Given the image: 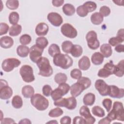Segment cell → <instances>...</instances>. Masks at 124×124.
<instances>
[{
    "label": "cell",
    "instance_id": "cell-1",
    "mask_svg": "<svg viewBox=\"0 0 124 124\" xmlns=\"http://www.w3.org/2000/svg\"><path fill=\"white\" fill-rule=\"evenodd\" d=\"M107 117L111 121L117 120L123 122L124 121V110L123 103L119 101L114 102L112 109L108 112Z\"/></svg>",
    "mask_w": 124,
    "mask_h": 124
},
{
    "label": "cell",
    "instance_id": "cell-2",
    "mask_svg": "<svg viewBox=\"0 0 124 124\" xmlns=\"http://www.w3.org/2000/svg\"><path fill=\"white\" fill-rule=\"evenodd\" d=\"M53 63L63 69L70 67L73 63V59L68 54L59 53L53 57Z\"/></svg>",
    "mask_w": 124,
    "mask_h": 124
},
{
    "label": "cell",
    "instance_id": "cell-3",
    "mask_svg": "<svg viewBox=\"0 0 124 124\" xmlns=\"http://www.w3.org/2000/svg\"><path fill=\"white\" fill-rule=\"evenodd\" d=\"M39 69L38 75L43 77H48L53 74V69L50 64L49 60L45 57H41L36 62Z\"/></svg>",
    "mask_w": 124,
    "mask_h": 124
},
{
    "label": "cell",
    "instance_id": "cell-4",
    "mask_svg": "<svg viewBox=\"0 0 124 124\" xmlns=\"http://www.w3.org/2000/svg\"><path fill=\"white\" fill-rule=\"evenodd\" d=\"M31 103L39 111L46 110L49 106L48 100L39 93L35 94L31 98Z\"/></svg>",
    "mask_w": 124,
    "mask_h": 124
},
{
    "label": "cell",
    "instance_id": "cell-5",
    "mask_svg": "<svg viewBox=\"0 0 124 124\" xmlns=\"http://www.w3.org/2000/svg\"><path fill=\"white\" fill-rule=\"evenodd\" d=\"M19 73L22 78L25 82H31L35 79L33 69L29 65H24L20 68Z\"/></svg>",
    "mask_w": 124,
    "mask_h": 124
},
{
    "label": "cell",
    "instance_id": "cell-6",
    "mask_svg": "<svg viewBox=\"0 0 124 124\" xmlns=\"http://www.w3.org/2000/svg\"><path fill=\"white\" fill-rule=\"evenodd\" d=\"M21 64V62L14 58H9L5 59L2 62L1 67L6 72L12 71L15 68L17 67Z\"/></svg>",
    "mask_w": 124,
    "mask_h": 124
},
{
    "label": "cell",
    "instance_id": "cell-7",
    "mask_svg": "<svg viewBox=\"0 0 124 124\" xmlns=\"http://www.w3.org/2000/svg\"><path fill=\"white\" fill-rule=\"evenodd\" d=\"M86 39L88 47L93 50L98 48L100 46V43L97 39V33L94 31H89L86 34Z\"/></svg>",
    "mask_w": 124,
    "mask_h": 124
},
{
    "label": "cell",
    "instance_id": "cell-8",
    "mask_svg": "<svg viewBox=\"0 0 124 124\" xmlns=\"http://www.w3.org/2000/svg\"><path fill=\"white\" fill-rule=\"evenodd\" d=\"M0 98L1 99L7 100L11 98L13 95V90L8 86L7 82L4 79L0 80Z\"/></svg>",
    "mask_w": 124,
    "mask_h": 124
},
{
    "label": "cell",
    "instance_id": "cell-9",
    "mask_svg": "<svg viewBox=\"0 0 124 124\" xmlns=\"http://www.w3.org/2000/svg\"><path fill=\"white\" fill-rule=\"evenodd\" d=\"M115 65L112 61L106 63L103 66V68L100 69L97 74L98 77L100 78H106L111 75L113 74Z\"/></svg>",
    "mask_w": 124,
    "mask_h": 124
},
{
    "label": "cell",
    "instance_id": "cell-10",
    "mask_svg": "<svg viewBox=\"0 0 124 124\" xmlns=\"http://www.w3.org/2000/svg\"><path fill=\"white\" fill-rule=\"evenodd\" d=\"M61 31L64 36L71 39L76 37L78 35L77 30L69 23L63 24L61 28Z\"/></svg>",
    "mask_w": 124,
    "mask_h": 124
},
{
    "label": "cell",
    "instance_id": "cell-11",
    "mask_svg": "<svg viewBox=\"0 0 124 124\" xmlns=\"http://www.w3.org/2000/svg\"><path fill=\"white\" fill-rule=\"evenodd\" d=\"M95 88L102 96L108 95L109 91V85H108L103 79H99L95 81Z\"/></svg>",
    "mask_w": 124,
    "mask_h": 124
},
{
    "label": "cell",
    "instance_id": "cell-12",
    "mask_svg": "<svg viewBox=\"0 0 124 124\" xmlns=\"http://www.w3.org/2000/svg\"><path fill=\"white\" fill-rule=\"evenodd\" d=\"M44 49L38 46L36 44L33 45L30 49V58L31 60L36 63L38 60L42 57Z\"/></svg>",
    "mask_w": 124,
    "mask_h": 124
},
{
    "label": "cell",
    "instance_id": "cell-13",
    "mask_svg": "<svg viewBox=\"0 0 124 124\" xmlns=\"http://www.w3.org/2000/svg\"><path fill=\"white\" fill-rule=\"evenodd\" d=\"M79 114L85 119L86 123L87 124H93L95 122V119L91 115L90 109L85 105L80 108Z\"/></svg>",
    "mask_w": 124,
    "mask_h": 124
},
{
    "label": "cell",
    "instance_id": "cell-14",
    "mask_svg": "<svg viewBox=\"0 0 124 124\" xmlns=\"http://www.w3.org/2000/svg\"><path fill=\"white\" fill-rule=\"evenodd\" d=\"M87 88L81 81L78 80L76 83L72 84L70 87V93L75 97L79 95L81 93Z\"/></svg>",
    "mask_w": 124,
    "mask_h": 124
},
{
    "label": "cell",
    "instance_id": "cell-15",
    "mask_svg": "<svg viewBox=\"0 0 124 124\" xmlns=\"http://www.w3.org/2000/svg\"><path fill=\"white\" fill-rule=\"evenodd\" d=\"M48 21L54 26L59 27L63 22V19L62 16L56 12H51L47 16Z\"/></svg>",
    "mask_w": 124,
    "mask_h": 124
},
{
    "label": "cell",
    "instance_id": "cell-16",
    "mask_svg": "<svg viewBox=\"0 0 124 124\" xmlns=\"http://www.w3.org/2000/svg\"><path fill=\"white\" fill-rule=\"evenodd\" d=\"M108 95L112 98H122L124 96V89L119 88L115 85H109Z\"/></svg>",
    "mask_w": 124,
    "mask_h": 124
},
{
    "label": "cell",
    "instance_id": "cell-17",
    "mask_svg": "<svg viewBox=\"0 0 124 124\" xmlns=\"http://www.w3.org/2000/svg\"><path fill=\"white\" fill-rule=\"evenodd\" d=\"M48 26L44 22H41L38 24L35 28V33L38 36H45L48 31Z\"/></svg>",
    "mask_w": 124,
    "mask_h": 124
},
{
    "label": "cell",
    "instance_id": "cell-18",
    "mask_svg": "<svg viewBox=\"0 0 124 124\" xmlns=\"http://www.w3.org/2000/svg\"><path fill=\"white\" fill-rule=\"evenodd\" d=\"M14 44L13 39L10 36H4L0 38V45L2 48H9L11 47Z\"/></svg>",
    "mask_w": 124,
    "mask_h": 124
},
{
    "label": "cell",
    "instance_id": "cell-19",
    "mask_svg": "<svg viewBox=\"0 0 124 124\" xmlns=\"http://www.w3.org/2000/svg\"><path fill=\"white\" fill-rule=\"evenodd\" d=\"M78 65L80 70L85 71L87 70L91 66V62L89 58L86 56H83L79 61Z\"/></svg>",
    "mask_w": 124,
    "mask_h": 124
},
{
    "label": "cell",
    "instance_id": "cell-20",
    "mask_svg": "<svg viewBox=\"0 0 124 124\" xmlns=\"http://www.w3.org/2000/svg\"><path fill=\"white\" fill-rule=\"evenodd\" d=\"M124 60L120 61L117 65H115L113 74L118 77H122L124 75Z\"/></svg>",
    "mask_w": 124,
    "mask_h": 124
},
{
    "label": "cell",
    "instance_id": "cell-21",
    "mask_svg": "<svg viewBox=\"0 0 124 124\" xmlns=\"http://www.w3.org/2000/svg\"><path fill=\"white\" fill-rule=\"evenodd\" d=\"M100 50L104 57L105 58L109 57L112 53L111 46L108 44H104L100 46Z\"/></svg>",
    "mask_w": 124,
    "mask_h": 124
},
{
    "label": "cell",
    "instance_id": "cell-22",
    "mask_svg": "<svg viewBox=\"0 0 124 124\" xmlns=\"http://www.w3.org/2000/svg\"><path fill=\"white\" fill-rule=\"evenodd\" d=\"M34 93L33 88L31 85H25L22 88V94L25 98H31Z\"/></svg>",
    "mask_w": 124,
    "mask_h": 124
},
{
    "label": "cell",
    "instance_id": "cell-23",
    "mask_svg": "<svg viewBox=\"0 0 124 124\" xmlns=\"http://www.w3.org/2000/svg\"><path fill=\"white\" fill-rule=\"evenodd\" d=\"M95 100V96L94 94L92 93H86L83 98V102L85 106H92Z\"/></svg>",
    "mask_w": 124,
    "mask_h": 124
},
{
    "label": "cell",
    "instance_id": "cell-24",
    "mask_svg": "<svg viewBox=\"0 0 124 124\" xmlns=\"http://www.w3.org/2000/svg\"><path fill=\"white\" fill-rule=\"evenodd\" d=\"M91 61L94 65H100L103 62L104 56L99 52H94L91 57Z\"/></svg>",
    "mask_w": 124,
    "mask_h": 124
},
{
    "label": "cell",
    "instance_id": "cell-25",
    "mask_svg": "<svg viewBox=\"0 0 124 124\" xmlns=\"http://www.w3.org/2000/svg\"><path fill=\"white\" fill-rule=\"evenodd\" d=\"M104 17L99 12H95L93 13L91 16V21L92 23L96 25L101 24L103 21Z\"/></svg>",
    "mask_w": 124,
    "mask_h": 124
},
{
    "label": "cell",
    "instance_id": "cell-26",
    "mask_svg": "<svg viewBox=\"0 0 124 124\" xmlns=\"http://www.w3.org/2000/svg\"><path fill=\"white\" fill-rule=\"evenodd\" d=\"M30 52V48L29 47L24 45H19L16 48L17 54L21 57H26Z\"/></svg>",
    "mask_w": 124,
    "mask_h": 124
},
{
    "label": "cell",
    "instance_id": "cell-27",
    "mask_svg": "<svg viewBox=\"0 0 124 124\" xmlns=\"http://www.w3.org/2000/svg\"><path fill=\"white\" fill-rule=\"evenodd\" d=\"M82 47L78 45H73L70 51V53L72 56L75 58L80 57L82 54Z\"/></svg>",
    "mask_w": 124,
    "mask_h": 124
},
{
    "label": "cell",
    "instance_id": "cell-28",
    "mask_svg": "<svg viewBox=\"0 0 124 124\" xmlns=\"http://www.w3.org/2000/svg\"><path fill=\"white\" fill-rule=\"evenodd\" d=\"M62 11L66 16H72L75 13V8L72 4L66 3L63 6Z\"/></svg>",
    "mask_w": 124,
    "mask_h": 124
},
{
    "label": "cell",
    "instance_id": "cell-29",
    "mask_svg": "<svg viewBox=\"0 0 124 124\" xmlns=\"http://www.w3.org/2000/svg\"><path fill=\"white\" fill-rule=\"evenodd\" d=\"M22 27L20 25L16 24L11 26L9 29V34L11 36L18 35L21 32Z\"/></svg>",
    "mask_w": 124,
    "mask_h": 124
},
{
    "label": "cell",
    "instance_id": "cell-30",
    "mask_svg": "<svg viewBox=\"0 0 124 124\" xmlns=\"http://www.w3.org/2000/svg\"><path fill=\"white\" fill-rule=\"evenodd\" d=\"M12 105L15 108H20L23 105L22 98L18 95H15L12 100Z\"/></svg>",
    "mask_w": 124,
    "mask_h": 124
},
{
    "label": "cell",
    "instance_id": "cell-31",
    "mask_svg": "<svg viewBox=\"0 0 124 124\" xmlns=\"http://www.w3.org/2000/svg\"><path fill=\"white\" fill-rule=\"evenodd\" d=\"M124 41V37H121L118 35H117L116 37H113L110 38L108 40V44L110 46H115L121 43H123Z\"/></svg>",
    "mask_w": 124,
    "mask_h": 124
},
{
    "label": "cell",
    "instance_id": "cell-32",
    "mask_svg": "<svg viewBox=\"0 0 124 124\" xmlns=\"http://www.w3.org/2000/svg\"><path fill=\"white\" fill-rule=\"evenodd\" d=\"M48 52L51 57H53L55 55L60 53L61 50L59 46L57 44H52L49 46Z\"/></svg>",
    "mask_w": 124,
    "mask_h": 124
},
{
    "label": "cell",
    "instance_id": "cell-33",
    "mask_svg": "<svg viewBox=\"0 0 124 124\" xmlns=\"http://www.w3.org/2000/svg\"><path fill=\"white\" fill-rule=\"evenodd\" d=\"M36 45L39 47L44 49L45 48L48 44L47 39L45 37H38L36 39Z\"/></svg>",
    "mask_w": 124,
    "mask_h": 124
},
{
    "label": "cell",
    "instance_id": "cell-34",
    "mask_svg": "<svg viewBox=\"0 0 124 124\" xmlns=\"http://www.w3.org/2000/svg\"><path fill=\"white\" fill-rule=\"evenodd\" d=\"M92 112L94 116L98 117H103L105 115L104 110L98 106H94L92 109Z\"/></svg>",
    "mask_w": 124,
    "mask_h": 124
},
{
    "label": "cell",
    "instance_id": "cell-35",
    "mask_svg": "<svg viewBox=\"0 0 124 124\" xmlns=\"http://www.w3.org/2000/svg\"><path fill=\"white\" fill-rule=\"evenodd\" d=\"M67 76L64 73H59L56 74L54 77V80L58 84L65 83L67 81Z\"/></svg>",
    "mask_w": 124,
    "mask_h": 124
},
{
    "label": "cell",
    "instance_id": "cell-36",
    "mask_svg": "<svg viewBox=\"0 0 124 124\" xmlns=\"http://www.w3.org/2000/svg\"><path fill=\"white\" fill-rule=\"evenodd\" d=\"M63 95H64L63 92L58 87L56 88L54 90L52 91L51 93V97L54 101H56L61 99V98H62V96Z\"/></svg>",
    "mask_w": 124,
    "mask_h": 124
},
{
    "label": "cell",
    "instance_id": "cell-37",
    "mask_svg": "<svg viewBox=\"0 0 124 124\" xmlns=\"http://www.w3.org/2000/svg\"><path fill=\"white\" fill-rule=\"evenodd\" d=\"M19 19V14L16 12H11L9 16V21L10 24L15 25L17 24Z\"/></svg>",
    "mask_w": 124,
    "mask_h": 124
},
{
    "label": "cell",
    "instance_id": "cell-38",
    "mask_svg": "<svg viewBox=\"0 0 124 124\" xmlns=\"http://www.w3.org/2000/svg\"><path fill=\"white\" fill-rule=\"evenodd\" d=\"M73 46V43L70 41H65L63 42L62 44V50L66 53H70L71 49L72 46Z\"/></svg>",
    "mask_w": 124,
    "mask_h": 124
},
{
    "label": "cell",
    "instance_id": "cell-39",
    "mask_svg": "<svg viewBox=\"0 0 124 124\" xmlns=\"http://www.w3.org/2000/svg\"><path fill=\"white\" fill-rule=\"evenodd\" d=\"M63 113V111L60 108H56L50 110L48 113V115L50 117H58Z\"/></svg>",
    "mask_w": 124,
    "mask_h": 124
},
{
    "label": "cell",
    "instance_id": "cell-40",
    "mask_svg": "<svg viewBox=\"0 0 124 124\" xmlns=\"http://www.w3.org/2000/svg\"><path fill=\"white\" fill-rule=\"evenodd\" d=\"M6 6L10 10H16L19 6V1L17 0H8L6 1Z\"/></svg>",
    "mask_w": 124,
    "mask_h": 124
},
{
    "label": "cell",
    "instance_id": "cell-41",
    "mask_svg": "<svg viewBox=\"0 0 124 124\" xmlns=\"http://www.w3.org/2000/svg\"><path fill=\"white\" fill-rule=\"evenodd\" d=\"M83 5L85 7L89 13L94 11L97 8L96 4L92 1H86Z\"/></svg>",
    "mask_w": 124,
    "mask_h": 124
},
{
    "label": "cell",
    "instance_id": "cell-42",
    "mask_svg": "<svg viewBox=\"0 0 124 124\" xmlns=\"http://www.w3.org/2000/svg\"><path fill=\"white\" fill-rule=\"evenodd\" d=\"M68 104V100L67 98H61V99L54 101V105L57 107H65L66 108Z\"/></svg>",
    "mask_w": 124,
    "mask_h": 124
},
{
    "label": "cell",
    "instance_id": "cell-43",
    "mask_svg": "<svg viewBox=\"0 0 124 124\" xmlns=\"http://www.w3.org/2000/svg\"><path fill=\"white\" fill-rule=\"evenodd\" d=\"M31 41V36L28 34L22 35L19 38V42L22 45H27L29 44Z\"/></svg>",
    "mask_w": 124,
    "mask_h": 124
},
{
    "label": "cell",
    "instance_id": "cell-44",
    "mask_svg": "<svg viewBox=\"0 0 124 124\" xmlns=\"http://www.w3.org/2000/svg\"><path fill=\"white\" fill-rule=\"evenodd\" d=\"M88 13L87 9L83 5H80L77 8V13L78 16L80 17H85L87 16Z\"/></svg>",
    "mask_w": 124,
    "mask_h": 124
},
{
    "label": "cell",
    "instance_id": "cell-45",
    "mask_svg": "<svg viewBox=\"0 0 124 124\" xmlns=\"http://www.w3.org/2000/svg\"><path fill=\"white\" fill-rule=\"evenodd\" d=\"M68 105L66 108L68 109L72 110L75 109L77 105V102L76 98L74 96L70 97L68 98Z\"/></svg>",
    "mask_w": 124,
    "mask_h": 124
},
{
    "label": "cell",
    "instance_id": "cell-46",
    "mask_svg": "<svg viewBox=\"0 0 124 124\" xmlns=\"http://www.w3.org/2000/svg\"><path fill=\"white\" fill-rule=\"evenodd\" d=\"M70 76L72 78L78 80L82 77V72L79 69L75 68L71 70L70 72Z\"/></svg>",
    "mask_w": 124,
    "mask_h": 124
},
{
    "label": "cell",
    "instance_id": "cell-47",
    "mask_svg": "<svg viewBox=\"0 0 124 124\" xmlns=\"http://www.w3.org/2000/svg\"><path fill=\"white\" fill-rule=\"evenodd\" d=\"M102 105L107 111L108 112L112 107V100L109 98H105L102 101Z\"/></svg>",
    "mask_w": 124,
    "mask_h": 124
},
{
    "label": "cell",
    "instance_id": "cell-48",
    "mask_svg": "<svg viewBox=\"0 0 124 124\" xmlns=\"http://www.w3.org/2000/svg\"><path fill=\"white\" fill-rule=\"evenodd\" d=\"M52 92V89L51 86L49 85H45L42 88V92L43 94L46 97H48L51 95Z\"/></svg>",
    "mask_w": 124,
    "mask_h": 124
},
{
    "label": "cell",
    "instance_id": "cell-49",
    "mask_svg": "<svg viewBox=\"0 0 124 124\" xmlns=\"http://www.w3.org/2000/svg\"><path fill=\"white\" fill-rule=\"evenodd\" d=\"M99 13H100L103 17H106L110 14V9L107 6H103L99 9Z\"/></svg>",
    "mask_w": 124,
    "mask_h": 124
},
{
    "label": "cell",
    "instance_id": "cell-50",
    "mask_svg": "<svg viewBox=\"0 0 124 124\" xmlns=\"http://www.w3.org/2000/svg\"><path fill=\"white\" fill-rule=\"evenodd\" d=\"M9 26L5 23L1 22L0 24V35H2L7 33Z\"/></svg>",
    "mask_w": 124,
    "mask_h": 124
},
{
    "label": "cell",
    "instance_id": "cell-51",
    "mask_svg": "<svg viewBox=\"0 0 124 124\" xmlns=\"http://www.w3.org/2000/svg\"><path fill=\"white\" fill-rule=\"evenodd\" d=\"M58 87L62 91L64 95L68 93L70 89V86L66 83H62L59 84V85Z\"/></svg>",
    "mask_w": 124,
    "mask_h": 124
},
{
    "label": "cell",
    "instance_id": "cell-52",
    "mask_svg": "<svg viewBox=\"0 0 124 124\" xmlns=\"http://www.w3.org/2000/svg\"><path fill=\"white\" fill-rule=\"evenodd\" d=\"M73 124H86L85 119L81 116H76L73 119Z\"/></svg>",
    "mask_w": 124,
    "mask_h": 124
},
{
    "label": "cell",
    "instance_id": "cell-53",
    "mask_svg": "<svg viewBox=\"0 0 124 124\" xmlns=\"http://www.w3.org/2000/svg\"><path fill=\"white\" fill-rule=\"evenodd\" d=\"M61 124H70L71 123V118L68 116H65L62 117L60 120Z\"/></svg>",
    "mask_w": 124,
    "mask_h": 124
},
{
    "label": "cell",
    "instance_id": "cell-54",
    "mask_svg": "<svg viewBox=\"0 0 124 124\" xmlns=\"http://www.w3.org/2000/svg\"><path fill=\"white\" fill-rule=\"evenodd\" d=\"M1 124H15V122L14 119L10 118H3V120H0Z\"/></svg>",
    "mask_w": 124,
    "mask_h": 124
},
{
    "label": "cell",
    "instance_id": "cell-55",
    "mask_svg": "<svg viewBox=\"0 0 124 124\" xmlns=\"http://www.w3.org/2000/svg\"><path fill=\"white\" fill-rule=\"evenodd\" d=\"M63 0H53L52 1V5L55 7H60L64 3Z\"/></svg>",
    "mask_w": 124,
    "mask_h": 124
},
{
    "label": "cell",
    "instance_id": "cell-56",
    "mask_svg": "<svg viewBox=\"0 0 124 124\" xmlns=\"http://www.w3.org/2000/svg\"><path fill=\"white\" fill-rule=\"evenodd\" d=\"M111 121L107 116L106 117H105V118L101 119L98 122V124H109L111 123Z\"/></svg>",
    "mask_w": 124,
    "mask_h": 124
},
{
    "label": "cell",
    "instance_id": "cell-57",
    "mask_svg": "<svg viewBox=\"0 0 124 124\" xmlns=\"http://www.w3.org/2000/svg\"><path fill=\"white\" fill-rule=\"evenodd\" d=\"M115 50L119 53L123 52L124 51V46L122 44H119L115 47Z\"/></svg>",
    "mask_w": 124,
    "mask_h": 124
},
{
    "label": "cell",
    "instance_id": "cell-58",
    "mask_svg": "<svg viewBox=\"0 0 124 124\" xmlns=\"http://www.w3.org/2000/svg\"><path fill=\"white\" fill-rule=\"evenodd\" d=\"M18 123L19 124H31V122L29 119H27V118H25V119L21 120L18 122Z\"/></svg>",
    "mask_w": 124,
    "mask_h": 124
},
{
    "label": "cell",
    "instance_id": "cell-59",
    "mask_svg": "<svg viewBox=\"0 0 124 124\" xmlns=\"http://www.w3.org/2000/svg\"><path fill=\"white\" fill-rule=\"evenodd\" d=\"M57 123V121H54H54H52V122H47V123Z\"/></svg>",
    "mask_w": 124,
    "mask_h": 124
}]
</instances>
